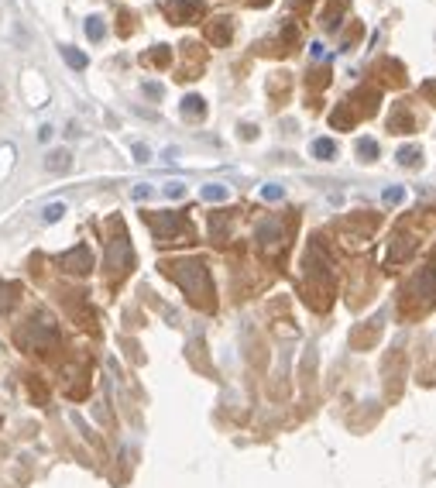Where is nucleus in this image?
I'll return each mask as SVG.
<instances>
[{
  "label": "nucleus",
  "instance_id": "obj_1",
  "mask_svg": "<svg viewBox=\"0 0 436 488\" xmlns=\"http://www.w3.org/2000/svg\"><path fill=\"white\" fill-rule=\"evenodd\" d=\"M161 268H165L168 279H175V282L182 285V292L189 296L193 306H199V310H213L217 306L206 261H199V258H179V261H161Z\"/></svg>",
  "mask_w": 436,
  "mask_h": 488
},
{
  "label": "nucleus",
  "instance_id": "obj_2",
  "mask_svg": "<svg viewBox=\"0 0 436 488\" xmlns=\"http://www.w3.org/2000/svg\"><path fill=\"white\" fill-rule=\"evenodd\" d=\"M303 265H306V299L317 310H326L330 306V292H333V265H330L326 247L319 244V238L310 244Z\"/></svg>",
  "mask_w": 436,
  "mask_h": 488
},
{
  "label": "nucleus",
  "instance_id": "obj_3",
  "mask_svg": "<svg viewBox=\"0 0 436 488\" xmlns=\"http://www.w3.org/2000/svg\"><path fill=\"white\" fill-rule=\"evenodd\" d=\"M17 344H21L24 351H31V354L48 358L52 351H59V330H55V320H52L45 310H38L28 324L17 326Z\"/></svg>",
  "mask_w": 436,
  "mask_h": 488
},
{
  "label": "nucleus",
  "instance_id": "obj_4",
  "mask_svg": "<svg viewBox=\"0 0 436 488\" xmlns=\"http://www.w3.org/2000/svg\"><path fill=\"white\" fill-rule=\"evenodd\" d=\"M419 296H423V306H426V310L436 303V272L433 268H423L419 275H412L409 285L402 289V310H405L409 317L419 313Z\"/></svg>",
  "mask_w": 436,
  "mask_h": 488
},
{
  "label": "nucleus",
  "instance_id": "obj_5",
  "mask_svg": "<svg viewBox=\"0 0 436 488\" xmlns=\"http://www.w3.org/2000/svg\"><path fill=\"white\" fill-rule=\"evenodd\" d=\"M114 238H110V244H107V272H110V279L117 282V279H124L131 268H134V251H131V241L124 238V224L120 220H114Z\"/></svg>",
  "mask_w": 436,
  "mask_h": 488
},
{
  "label": "nucleus",
  "instance_id": "obj_6",
  "mask_svg": "<svg viewBox=\"0 0 436 488\" xmlns=\"http://www.w3.org/2000/svg\"><path fill=\"white\" fill-rule=\"evenodd\" d=\"M148 227L155 231V241L159 244H182L189 241V224L179 217V213H145Z\"/></svg>",
  "mask_w": 436,
  "mask_h": 488
},
{
  "label": "nucleus",
  "instance_id": "obj_7",
  "mask_svg": "<svg viewBox=\"0 0 436 488\" xmlns=\"http://www.w3.org/2000/svg\"><path fill=\"white\" fill-rule=\"evenodd\" d=\"M254 238L261 244V251L265 254H282L285 251V238H289V227L282 224V217H268V220H261L258 227H254Z\"/></svg>",
  "mask_w": 436,
  "mask_h": 488
},
{
  "label": "nucleus",
  "instance_id": "obj_8",
  "mask_svg": "<svg viewBox=\"0 0 436 488\" xmlns=\"http://www.w3.org/2000/svg\"><path fill=\"white\" fill-rule=\"evenodd\" d=\"M161 10H165V17L172 24H196L199 17L206 14V7L199 0H165Z\"/></svg>",
  "mask_w": 436,
  "mask_h": 488
},
{
  "label": "nucleus",
  "instance_id": "obj_9",
  "mask_svg": "<svg viewBox=\"0 0 436 488\" xmlns=\"http://www.w3.org/2000/svg\"><path fill=\"white\" fill-rule=\"evenodd\" d=\"M59 268L69 272V275H86V272L93 268V251H89L86 244H76L73 251L59 254Z\"/></svg>",
  "mask_w": 436,
  "mask_h": 488
},
{
  "label": "nucleus",
  "instance_id": "obj_10",
  "mask_svg": "<svg viewBox=\"0 0 436 488\" xmlns=\"http://www.w3.org/2000/svg\"><path fill=\"white\" fill-rule=\"evenodd\" d=\"M347 107L354 110V117H357V114L371 117V114L378 110V89H375V86H364V89H357L354 96H351V103H347Z\"/></svg>",
  "mask_w": 436,
  "mask_h": 488
},
{
  "label": "nucleus",
  "instance_id": "obj_11",
  "mask_svg": "<svg viewBox=\"0 0 436 488\" xmlns=\"http://www.w3.org/2000/svg\"><path fill=\"white\" fill-rule=\"evenodd\" d=\"M388 131H395V134L416 131V121H412V114H409V103H395V107H392V114H388Z\"/></svg>",
  "mask_w": 436,
  "mask_h": 488
},
{
  "label": "nucleus",
  "instance_id": "obj_12",
  "mask_svg": "<svg viewBox=\"0 0 436 488\" xmlns=\"http://www.w3.org/2000/svg\"><path fill=\"white\" fill-rule=\"evenodd\" d=\"M234 35V24H231V17H213L210 24H206V38L213 41V45H227Z\"/></svg>",
  "mask_w": 436,
  "mask_h": 488
},
{
  "label": "nucleus",
  "instance_id": "obj_13",
  "mask_svg": "<svg viewBox=\"0 0 436 488\" xmlns=\"http://www.w3.org/2000/svg\"><path fill=\"white\" fill-rule=\"evenodd\" d=\"M24 389H28V396H31L35 406H45V403H48V385L41 382L38 375H24Z\"/></svg>",
  "mask_w": 436,
  "mask_h": 488
},
{
  "label": "nucleus",
  "instance_id": "obj_14",
  "mask_svg": "<svg viewBox=\"0 0 436 488\" xmlns=\"http://www.w3.org/2000/svg\"><path fill=\"white\" fill-rule=\"evenodd\" d=\"M21 299V285L17 282H0V313H10Z\"/></svg>",
  "mask_w": 436,
  "mask_h": 488
},
{
  "label": "nucleus",
  "instance_id": "obj_15",
  "mask_svg": "<svg viewBox=\"0 0 436 488\" xmlns=\"http://www.w3.org/2000/svg\"><path fill=\"white\" fill-rule=\"evenodd\" d=\"M347 7H351V0H330V10L323 14V28H326V31H333V28L340 24V14H344Z\"/></svg>",
  "mask_w": 436,
  "mask_h": 488
},
{
  "label": "nucleus",
  "instance_id": "obj_16",
  "mask_svg": "<svg viewBox=\"0 0 436 488\" xmlns=\"http://www.w3.org/2000/svg\"><path fill=\"white\" fill-rule=\"evenodd\" d=\"M182 117H189V121H203V117H206L203 96H186V100H182Z\"/></svg>",
  "mask_w": 436,
  "mask_h": 488
},
{
  "label": "nucleus",
  "instance_id": "obj_17",
  "mask_svg": "<svg viewBox=\"0 0 436 488\" xmlns=\"http://www.w3.org/2000/svg\"><path fill=\"white\" fill-rule=\"evenodd\" d=\"M375 73H382V80H385V82H395V86H402V82H405V76H402V66H398V62H388V59H385V62H378V69H375Z\"/></svg>",
  "mask_w": 436,
  "mask_h": 488
},
{
  "label": "nucleus",
  "instance_id": "obj_18",
  "mask_svg": "<svg viewBox=\"0 0 436 488\" xmlns=\"http://www.w3.org/2000/svg\"><path fill=\"white\" fill-rule=\"evenodd\" d=\"M330 124H333V127H340V131H347V127L354 124V110H351L347 103H340V107L330 114Z\"/></svg>",
  "mask_w": 436,
  "mask_h": 488
},
{
  "label": "nucleus",
  "instance_id": "obj_19",
  "mask_svg": "<svg viewBox=\"0 0 436 488\" xmlns=\"http://www.w3.org/2000/svg\"><path fill=\"white\" fill-rule=\"evenodd\" d=\"M357 155H361L364 162H375V159H378V141H375V138H361V141H357Z\"/></svg>",
  "mask_w": 436,
  "mask_h": 488
},
{
  "label": "nucleus",
  "instance_id": "obj_20",
  "mask_svg": "<svg viewBox=\"0 0 436 488\" xmlns=\"http://www.w3.org/2000/svg\"><path fill=\"white\" fill-rule=\"evenodd\" d=\"M313 155H317V159H333V155H337V145H333L330 138H319V141H313Z\"/></svg>",
  "mask_w": 436,
  "mask_h": 488
},
{
  "label": "nucleus",
  "instance_id": "obj_21",
  "mask_svg": "<svg viewBox=\"0 0 436 488\" xmlns=\"http://www.w3.org/2000/svg\"><path fill=\"white\" fill-rule=\"evenodd\" d=\"M168 59H172V52H168L165 45H159L155 52H148V55H145V62H148V66H168Z\"/></svg>",
  "mask_w": 436,
  "mask_h": 488
},
{
  "label": "nucleus",
  "instance_id": "obj_22",
  "mask_svg": "<svg viewBox=\"0 0 436 488\" xmlns=\"http://www.w3.org/2000/svg\"><path fill=\"white\" fill-rule=\"evenodd\" d=\"M203 200L220 203V200H227V189H224V186H217V182H210V186H203Z\"/></svg>",
  "mask_w": 436,
  "mask_h": 488
},
{
  "label": "nucleus",
  "instance_id": "obj_23",
  "mask_svg": "<svg viewBox=\"0 0 436 488\" xmlns=\"http://www.w3.org/2000/svg\"><path fill=\"white\" fill-rule=\"evenodd\" d=\"M398 162H402V165H416V162H423V152L409 145V148H402V152H398Z\"/></svg>",
  "mask_w": 436,
  "mask_h": 488
},
{
  "label": "nucleus",
  "instance_id": "obj_24",
  "mask_svg": "<svg viewBox=\"0 0 436 488\" xmlns=\"http://www.w3.org/2000/svg\"><path fill=\"white\" fill-rule=\"evenodd\" d=\"M48 168H52V172H66V168H69V152H55L52 162H48Z\"/></svg>",
  "mask_w": 436,
  "mask_h": 488
},
{
  "label": "nucleus",
  "instance_id": "obj_25",
  "mask_svg": "<svg viewBox=\"0 0 436 488\" xmlns=\"http://www.w3.org/2000/svg\"><path fill=\"white\" fill-rule=\"evenodd\" d=\"M62 55H66V62H69L73 69H82V66H86V55H82V52H73V48H62Z\"/></svg>",
  "mask_w": 436,
  "mask_h": 488
},
{
  "label": "nucleus",
  "instance_id": "obj_26",
  "mask_svg": "<svg viewBox=\"0 0 436 488\" xmlns=\"http://www.w3.org/2000/svg\"><path fill=\"white\" fill-rule=\"evenodd\" d=\"M86 35H89L93 41L103 38V24H100V17H89V21H86Z\"/></svg>",
  "mask_w": 436,
  "mask_h": 488
},
{
  "label": "nucleus",
  "instance_id": "obj_27",
  "mask_svg": "<svg viewBox=\"0 0 436 488\" xmlns=\"http://www.w3.org/2000/svg\"><path fill=\"white\" fill-rule=\"evenodd\" d=\"M62 213H66V206H62V203H52L48 210H45V220H48V224H55Z\"/></svg>",
  "mask_w": 436,
  "mask_h": 488
},
{
  "label": "nucleus",
  "instance_id": "obj_28",
  "mask_svg": "<svg viewBox=\"0 0 436 488\" xmlns=\"http://www.w3.org/2000/svg\"><path fill=\"white\" fill-rule=\"evenodd\" d=\"M261 196H265V200H282V186H265Z\"/></svg>",
  "mask_w": 436,
  "mask_h": 488
},
{
  "label": "nucleus",
  "instance_id": "obj_29",
  "mask_svg": "<svg viewBox=\"0 0 436 488\" xmlns=\"http://www.w3.org/2000/svg\"><path fill=\"white\" fill-rule=\"evenodd\" d=\"M423 96H430V103H436V80L423 82Z\"/></svg>",
  "mask_w": 436,
  "mask_h": 488
},
{
  "label": "nucleus",
  "instance_id": "obj_30",
  "mask_svg": "<svg viewBox=\"0 0 436 488\" xmlns=\"http://www.w3.org/2000/svg\"><path fill=\"white\" fill-rule=\"evenodd\" d=\"M402 196H405V193H402V189H385V203H402Z\"/></svg>",
  "mask_w": 436,
  "mask_h": 488
},
{
  "label": "nucleus",
  "instance_id": "obj_31",
  "mask_svg": "<svg viewBox=\"0 0 436 488\" xmlns=\"http://www.w3.org/2000/svg\"><path fill=\"white\" fill-rule=\"evenodd\" d=\"M165 193H168V196H182L186 189H182V182H168V186H165Z\"/></svg>",
  "mask_w": 436,
  "mask_h": 488
},
{
  "label": "nucleus",
  "instance_id": "obj_32",
  "mask_svg": "<svg viewBox=\"0 0 436 488\" xmlns=\"http://www.w3.org/2000/svg\"><path fill=\"white\" fill-rule=\"evenodd\" d=\"M134 155H138V162H148V148L145 145H134Z\"/></svg>",
  "mask_w": 436,
  "mask_h": 488
},
{
  "label": "nucleus",
  "instance_id": "obj_33",
  "mask_svg": "<svg viewBox=\"0 0 436 488\" xmlns=\"http://www.w3.org/2000/svg\"><path fill=\"white\" fill-rule=\"evenodd\" d=\"M306 3H313V0H292V7H296V10H303Z\"/></svg>",
  "mask_w": 436,
  "mask_h": 488
},
{
  "label": "nucleus",
  "instance_id": "obj_34",
  "mask_svg": "<svg viewBox=\"0 0 436 488\" xmlns=\"http://www.w3.org/2000/svg\"><path fill=\"white\" fill-rule=\"evenodd\" d=\"M265 3H272V0H251V7H265Z\"/></svg>",
  "mask_w": 436,
  "mask_h": 488
}]
</instances>
